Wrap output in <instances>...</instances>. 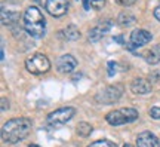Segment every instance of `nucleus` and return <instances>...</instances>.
<instances>
[{
	"label": "nucleus",
	"instance_id": "9d476101",
	"mask_svg": "<svg viewBox=\"0 0 160 147\" xmlns=\"http://www.w3.org/2000/svg\"><path fill=\"white\" fill-rule=\"evenodd\" d=\"M137 147H160V141L153 132L144 131L137 137Z\"/></svg>",
	"mask_w": 160,
	"mask_h": 147
},
{
	"label": "nucleus",
	"instance_id": "4be33fe9",
	"mask_svg": "<svg viewBox=\"0 0 160 147\" xmlns=\"http://www.w3.org/2000/svg\"><path fill=\"white\" fill-rule=\"evenodd\" d=\"M137 0H116V3H119L120 6H132Z\"/></svg>",
	"mask_w": 160,
	"mask_h": 147
},
{
	"label": "nucleus",
	"instance_id": "393cba45",
	"mask_svg": "<svg viewBox=\"0 0 160 147\" xmlns=\"http://www.w3.org/2000/svg\"><path fill=\"white\" fill-rule=\"evenodd\" d=\"M154 17H156V19H157V21H160V5L154 9Z\"/></svg>",
	"mask_w": 160,
	"mask_h": 147
},
{
	"label": "nucleus",
	"instance_id": "a878e982",
	"mask_svg": "<svg viewBox=\"0 0 160 147\" xmlns=\"http://www.w3.org/2000/svg\"><path fill=\"white\" fill-rule=\"evenodd\" d=\"M28 147H40V146H37V144H30Z\"/></svg>",
	"mask_w": 160,
	"mask_h": 147
},
{
	"label": "nucleus",
	"instance_id": "9b49d317",
	"mask_svg": "<svg viewBox=\"0 0 160 147\" xmlns=\"http://www.w3.org/2000/svg\"><path fill=\"white\" fill-rule=\"evenodd\" d=\"M110 29H111V23H110V21L99 23L97 27H93V29L89 31V42H92V43L99 42V40L104 37V34L107 33Z\"/></svg>",
	"mask_w": 160,
	"mask_h": 147
},
{
	"label": "nucleus",
	"instance_id": "7ed1b4c3",
	"mask_svg": "<svg viewBox=\"0 0 160 147\" xmlns=\"http://www.w3.org/2000/svg\"><path fill=\"white\" fill-rule=\"evenodd\" d=\"M138 119V112L135 108H119V110H113L105 116V120L108 122L111 126H120L125 123H131L133 120Z\"/></svg>",
	"mask_w": 160,
	"mask_h": 147
},
{
	"label": "nucleus",
	"instance_id": "f03ea898",
	"mask_svg": "<svg viewBox=\"0 0 160 147\" xmlns=\"http://www.w3.org/2000/svg\"><path fill=\"white\" fill-rule=\"evenodd\" d=\"M24 27H25V31L33 37H43L45 36L46 21L45 17L42 15V12L39 11V8H36V6L27 8V11L24 13Z\"/></svg>",
	"mask_w": 160,
	"mask_h": 147
},
{
	"label": "nucleus",
	"instance_id": "f3484780",
	"mask_svg": "<svg viewBox=\"0 0 160 147\" xmlns=\"http://www.w3.org/2000/svg\"><path fill=\"white\" fill-rule=\"evenodd\" d=\"M77 134H79L80 137H83V138H86V137L91 135L92 132V126L91 123H88V122H80L79 125H77Z\"/></svg>",
	"mask_w": 160,
	"mask_h": 147
},
{
	"label": "nucleus",
	"instance_id": "b1692460",
	"mask_svg": "<svg viewBox=\"0 0 160 147\" xmlns=\"http://www.w3.org/2000/svg\"><path fill=\"white\" fill-rule=\"evenodd\" d=\"M82 2H83V8H85L86 11H89L92 6V0H82Z\"/></svg>",
	"mask_w": 160,
	"mask_h": 147
},
{
	"label": "nucleus",
	"instance_id": "f257e3e1",
	"mask_svg": "<svg viewBox=\"0 0 160 147\" xmlns=\"http://www.w3.org/2000/svg\"><path fill=\"white\" fill-rule=\"evenodd\" d=\"M31 120L28 118H15L8 120L2 128V140L9 144L22 141L31 132Z\"/></svg>",
	"mask_w": 160,
	"mask_h": 147
},
{
	"label": "nucleus",
	"instance_id": "20e7f679",
	"mask_svg": "<svg viewBox=\"0 0 160 147\" xmlns=\"http://www.w3.org/2000/svg\"><path fill=\"white\" fill-rule=\"evenodd\" d=\"M25 68L31 74H43L51 68V62L43 54H34L25 60Z\"/></svg>",
	"mask_w": 160,
	"mask_h": 147
},
{
	"label": "nucleus",
	"instance_id": "a211bd4d",
	"mask_svg": "<svg viewBox=\"0 0 160 147\" xmlns=\"http://www.w3.org/2000/svg\"><path fill=\"white\" fill-rule=\"evenodd\" d=\"M88 147H117L113 141L110 140H98V141H93L92 144H89Z\"/></svg>",
	"mask_w": 160,
	"mask_h": 147
},
{
	"label": "nucleus",
	"instance_id": "5701e85b",
	"mask_svg": "<svg viewBox=\"0 0 160 147\" xmlns=\"http://www.w3.org/2000/svg\"><path fill=\"white\" fill-rule=\"evenodd\" d=\"M9 108V101L6 98H2V112H6Z\"/></svg>",
	"mask_w": 160,
	"mask_h": 147
},
{
	"label": "nucleus",
	"instance_id": "6e6552de",
	"mask_svg": "<svg viewBox=\"0 0 160 147\" xmlns=\"http://www.w3.org/2000/svg\"><path fill=\"white\" fill-rule=\"evenodd\" d=\"M77 67V60L73 55H62L58 58L57 61V70L62 74H68L71 71H74V68Z\"/></svg>",
	"mask_w": 160,
	"mask_h": 147
},
{
	"label": "nucleus",
	"instance_id": "1a4fd4ad",
	"mask_svg": "<svg viewBox=\"0 0 160 147\" xmlns=\"http://www.w3.org/2000/svg\"><path fill=\"white\" fill-rule=\"evenodd\" d=\"M151 39H153V36L147 30H142V29L133 30L131 34V45L133 48H141V46L147 45Z\"/></svg>",
	"mask_w": 160,
	"mask_h": 147
},
{
	"label": "nucleus",
	"instance_id": "aec40b11",
	"mask_svg": "<svg viewBox=\"0 0 160 147\" xmlns=\"http://www.w3.org/2000/svg\"><path fill=\"white\" fill-rule=\"evenodd\" d=\"M107 68H108V76H114L116 70H117V64L114 61H110L107 64Z\"/></svg>",
	"mask_w": 160,
	"mask_h": 147
},
{
	"label": "nucleus",
	"instance_id": "0eeeda50",
	"mask_svg": "<svg viewBox=\"0 0 160 147\" xmlns=\"http://www.w3.org/2000/svg\"><path fill=\"white\" fill-rule=\"evenodd\" d=\"M45 8L52 17H64L68 11V0H46Z\"/></svg>",
	"mask_w": 160,
	"mask_h": 147
},
{
	"label": "nucleus",
	"instance_id": "39448f33",
	"mask_svg": "<svg viewBox=\"0 0 160 147\" xmlns=\"http://www.w3.org/2000/svg\"><path fill=\"white\" fill-rule=\"evenodd\" d=\"M123 95V86L122 85H110L105 86L104 89H101L95 95V100H97L99 104H113V102H117Z\"/></svg>",
	"mask_w": 160,
	"mask_h": 147
},
{
	"label": "nucleus",
	"instance_id": "4468645a",
	"mask_svg": "<svg viewBox=\"0 0 160 147\" xmlns=\"http://www.w3.org/2000/svg\"><path fill=\"white\" fill-rule=\"evenodd\" d=\"M139 55L148 62V64H157V62H160V45L154 46V48H151L150 51H145V52H142V54H139Z\"/></svg>",
	"mask_w": 160,
	"mask_h": 147
},
{
	"label": "nucleus",
	"instance_id": "ddd939ff",
	"mask_svg": "<svg viewBox=\"0 0 160 147\" xmlns=\"http://www.w3.org/2000/svg\"><path fill=\"white\" fill-rule=\"evenodd\" d=\"M18 18H19V12L11 11V9L6 11L5 6L2 8V24L3 25H9L11 27V25H13L18 21Z\"/></svg>",
	"mask_w": 160,
	"mask_h": 147
},
{
	"label": "nucleus",
	"instance_id": "2eb2a0df",
	"mask_svg": "<svg viewBox=\"0 0 160 147\" xmlns=\"http://www.w3.org/2000/svg\"><path fill=\"white\" fill-rule=\"evenodd\" d=\"M137 19H135V15L131 13V12H122L117 18V23L122 25V27H129L132 24L135 23Z\"/></svg>",
	"mask_w": 160,
	"mask_h": 147
},
{
	"label": "nucleus",
	"instance_id": "6ab92c4d",
	"mask_svg": "<svg viewBox=\"0 0 160 147\" xmlns=\"http://www.w3.org/2000/svg\"><path fill=\"white\" fill-rule=\"evenodd\" d=\"M104 6H105V0H92V8L97 11L102 9Z\"/></svg>",
	"mask_w": 160,
	"mask_h": 147
},
{
	"label": "nucleus",
	"instance_id": "423d86ee",
	"mask_svg": "<svg viewBox=\"0 0 160 147\" xmlns=\"http://www.w3.org/2000/svg\"><path fill=\"white\" fill-rule=\"evenodd\" d=\"M76 114V108L74 107H62L53 110L52 113L48 114L46 122L51 126H59V125L67 123L70 119H73V116Z\"/></svg>",
	"mask_w": 160,
	"mask_h": 147
},
{
	"label": "nucleus",
	"instance_id": "412c9836",
	"mask_svg": "<svg viewBox=\"0 0 160 147\" xmlns=\"http://www.w3.org/2000/svg\"><path fill=\"white\" fill-rule=\"evenodd\" d=\"M150 116L153 119H160V107H151L150 108Z\"/></svg>",
	"mask_w": 160,
	"mask_h": 147
},
{
	"label": "nucleus",
	"instance_id": "dca6fc26",
	"mask_svg": "<svg viewBox=\"0 0 160 147\" xmlns=\"http://www.w3.org/2000/svg\"><path fill=\"white\" fill-rule=\"evenodd\" d=\"M62 34H64V37H65V39L71 40V42H74V40H77L80 37V31L77 30L76 25H68L67 29H64Z\"/></svg>",
	"mask_w": 160,
	"mask_h": 147
},
{
	"label": "nucleus",
	"instance_id": "bb28decb",
	"mask_svg": "<svg viewBox=\"0 0 160 147\" xmlns=\"http://www.w3.org/2000/svg\"><path fill=\"white\" fill-rule=\"evenodd\" d=\"M123 147H133V146H131V144H125Z\"/></svg>",
	"mask_w": 160,
	"mask_h": 147
},
{
	"label": "nucleus",
	"instance_id": "f8f14e48",
	"mask_svg": "<svg viewBox=\"0 0 160 147\" xmlns=\"http://www.w3.org/2000/svg\"><path fill=\"white\" fill-rule=\"evenodd\" d=\"M131 89L133 94H148L151 91V83L150 80L144 79V77H137L131 82Z\"/></svg>",
	"mask_w": 160,
	"mask_h": 147
}]
</instances>
